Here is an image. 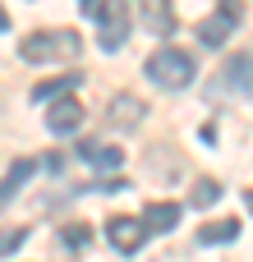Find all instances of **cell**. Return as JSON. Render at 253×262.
<instances>
[{
    "label": "cell",
    "mask_w": 253,
    "mask_h": 262,
    "mask_svg": "<svg viewBox=\"0 0 253 262\" xmlns=\"http://www.w3.org/2000/svg\"><path fill=\"white\" fill-rule=\"evenodd\" d=\"M18 55L28 64H69L83 55V37L74 28H37L18 41Z\"/></svg>",
    "instance_id": "6da1fadb"
},
{
    "label": "cell",
    "mask_w": 253,
    "mask_h": 262,
    "mask_svg": "<svg viewBox=\"0 0 253 262\" xmlns=\"http://www.w3.org/2000/svg\"><path fill=\"white\" fill-rule=\"evenodd\" d=\"M143 69H147V78H152L157 88H166V92H180V88L194 83V55L180 51V46H157Z\"/></svg>",
    "instance_id": "7a4b0ae2"
},
{
    "label": "cell",
    "mask_w": 253,
    "mask_h": 262,
    "mask_svg": "<svg viewBox=\"0 0 253 262\" xmlns=\"http://www.w3.org/2000/svg\"><path fill=\"white\" fill-rule=\"evenodd\" d=\"M83 14L97 23L101 51H120L129 37V5L124 0H83Z\"/></svg>",
    "instance_id": "3957f363"
},
{
    "label": "cell",
    "mask_w": 253,
    "mask_h": 262,
    "mask_svg": "<svg viewBox=\"0 0 253 262\" xmlns=\"http://www.w3.org/2000/svg\"><path fill=\"white\" fill-rule=\"evenodd\" d=\"M106 239H111L120 253H138L143 239H147V226H143L138 216H111V221H106Z\"/></svg>",
    "instance_id": "277c9868"
},
{
    "label": "cell",
    "mask_w": 253,
    "mask_h": 262,
    "mask_svg": "<svg viewBox=\"0 0 253 262\" xmlns=\"http://www.w3.org/2000/svg\"><path fill=\"white\" fill-rule=\"evenodd\" d=\"M78 124H83V106H78L74 97L51 101V111H46V129H51V134H74Z\"/></svg>",
    "instance_id": "5b68a950"
},
{
    "label": "cell",
    "mask_w": 253,
    "mask_h": 262,
    "mask_svg": "<svg viewBox=\"0 0 253 262\" xmlns=\"http://www.w3.org/2000/svg\"><path fill=\"white\" fill-rule=\"evenodd\" d=\"M143 115H147V106H143L134 92L111 97V124H120V129H138V124H143Z\"/></svg>",
    "instance_id": "8992f818"
},
{
    "label": "cell",
    "mask_w": 253,
    "mask_h": 262,
    "mask_svg": "<svg viewBox=\"0 0 253 262\" xmlns=\"http://www.w3.org/2000/svg\"><path fill=\"white\" fill-rule=\"evenodd\" d=\"M221 78H226V88H235L240 97H249V51H240V55L221 69Z\"/></svg>",
    "instance_id": "52a82bcc"
},
{
    "label": "cell",
    "mask_w": 253,
    "mask_h": 262,
    "mask_svg": "<svg viewBox=\"0 0 253 262\" xmlns=\"http://www.w3.org/2000/svg\"><path fill=\"white\" fill-rule=\"evenodd\" d=\"M175 221H180V207L175 203H147V235L152 230H175Z\"/></svg>",
    "instance_id": "ba28073f"
},
{
    "label": "cell",
    "mask_w": 253,
    "mask_h": 262,
    "mask_svg": "<svg viewBox=\"0 0 253 262\" xmlns=\"http://www.w3.org/2000/svg\"><path fill=\"white\" fill-rule=\"evenodd\" d=\"M78 157L88 161V166H97V170H115L124 157H120V147H92V143H83L78 147Z\"/></svg>",
    "instance_id": "9c48e42d"
},
{
    "label": "cell",
    "mask_w": 253,
    "mask_h": 262,
    "mask_svg": "<svg viewBox=\"0 0 253 262\" xmlns=\"http://www.w3.org/2000/svg\"><path fill=\"white\" fill-rule=\"evenodd\" d=\"M240 221H212V226H203L198 230V244H226V239H240Z\"/></svg>",
    "instance_id": "30bf717a"
},
{
    "label": "cell",
    "mask_w": 253,
    "mask_h": 262,
    "mask_svg": "<svg viewBox=\"0 0 253 262\" xmlns=\"http://www.w3.org/2000/svg\"><path fill=\"white\" fill-rule=\"evenodd\" d=\"M32 170H37V166H32V161H14V166H9V175H5V180H0V207H5V203H9V198H14V189H18V184H23V180H28V175H32Z\"/></svg>",
    "instance_id": "8fae6325"
},
{
    "label": "cell",
    "mask_w": 253,
    "mask_h": 262,
    "mask_svg": "<svg viewBox=\"0 0 253 262\" xmlns=\"http://www.w3.org/2000/svg\"><path fill=\"white\" fill-rule=\"evenodd\" d=\"M198 37H203V46H226V37H230V23H226L221 14H212V18H203Z\"/></svg>",
    "instance_id": "7c38bea8"
},
{
    "label": "cell",
    "mask_w": 253,
    "mask_h": 262,
    "mask_svg": "<svg viewBox=\"0 0 253 262\" xmlns=\"http://www.w3.org/2000/svg\"><path fill=\"white\" fill-rule=\"evenodd\" d=\"M147 28H152V32H161V37H166V32L175 28V14H171V0H152V9H147Z\"/></svg>",
    "instance_id": "4fadbf2b"
},
{
    "label": "cell",
    "mask_w": 253,
    "mask_h": 262,
    "mask_svg": "<svg viewBox=\"0 0 253 262\" xmlns=\"http://www.w3.org/2000/svg\"><path fill=\"white\" fill-rule=\"evenodd\" d=\"M217 198H221V184H217L212 175H203V180L194 184V193H189V203H194V207H212Z\"/></svg>",
    "instance_id": "5bb4252c"
},
{
    "label": "cell",
    "mask_w": 253,
    "mask_h": 262,
    "mask_svg": "<svg viewBox=\"0 0 253 262\" xmlns=\"http://www.w3.org/2000/svg\"><path fill=\"white\" fill-rule=\"evenodd\" d=\"M74 83H78V78H55V83H41V88H37L32 97H37V101H46L51 92H65V88H74Z\"/></svg>",
    "instance_id": "9a60e30c"
},
{
    "label": "cell",
    "mask_w": 253,
    "mask_h": 262,
    "mask_svg": "<svg viewBox=\"0 0 253 262\" xmlns=\"http://www.w3.org/2000/svg\"><path fill=\"white\" fill-rule=\"evenodd\" d=\"M23 239H28V230H23V226H18V230H5V235H0V253H14Z\"/></svg>",
    "instance_id": "2e32d148"
},
{
    "label": "cell",
    "mask_w": 253,
    "mask_h": 262,
    "mask_svg": "<svg viewBox=\"0 0 253 262\" xmlns=\"http://www.w3.org/2000/svg\"><path fill=\"white\" fill-rule=\"evenodd\" d=\"M221 18H226V23L235 28V23L244 18V5H240V0H221Z\"/></svg>",
    "instance_id": "e0dca14e"
},
{
    "label": "cell",
    "mask_w": 253,
    "mask_h": 262,
    "mask_svg": "<svg viewBox=\"0 0 253 262\" xmlns=\"http://www.w3.org/2000/svg\"><path fill=\"white\" fill-rule=\"evenodd\" d=\"M65 244H69V249H83V244H88V226H69V230H65Z\"/></svg>",
    "instance_id": "ac0fdd59"
},
{
    "label": "cell",
    "mask_w": 253,
    "mask_h": 262,
    "mask_svg": "<svg viewBox=\"0 0 253 262\" xmlns=\"http://www.w3.org/2000/svg\"><path fill=\"white\" fill-rule=\"evenodd\" d=\"M5 28H9V14H5V9H0V32H5Z\"/></svg>",
    "instance_id": "d6986e66"
}]
</instances>
